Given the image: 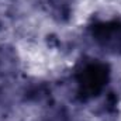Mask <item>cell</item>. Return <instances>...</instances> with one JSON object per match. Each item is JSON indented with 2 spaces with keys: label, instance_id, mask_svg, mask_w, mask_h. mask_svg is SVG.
<instances>
[{
  "label": "cell",
  "instance_id": "cell-1",
  "mask_svg": "<svg viewBox=\"0 0 121 121\" xmlns=\"http://www.w3.org/2000/svg\"><path fill=\"white\" fill-rule=\"evenodd\" d=\"M110 66L100 60L86 63L76 75V94L80 101L99 97L110 82Z\"/></svg>",
  "mask_w": 121,
  "mask_h": 121
},
{
  "label": "cell",
  "instance_id": "cell-2",
  "mask_svg": "<svg viewBox=\"0 0 121 121\" xmlns=\"http://www.w3.org/2000/svg\"><path fill=\"white\" fill-rule=\"evenodd\" d=\"M90 37L101 49L121 55V18L94 23L90 27Z\"/></svg>",
  "mask_w": 121,
  "mask_h": 121
}]
</instances>
